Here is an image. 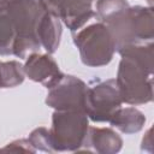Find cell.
<instances>
[{
    "mask_svg": "<svg viewBox=\"0 0 154 154\" xmlns=\"http://www.w3.org/2000/svg\"><path fill=\"white\" fill-rule=\"evenodd\" d=\"M57 89L53 90L47 99V103L60 109H77L81 112L84 108V99L87 88L84 83L73 77L61 78L57 83Z\"/></svg>",
    "mask_w": 154,
    "mask_h": 154,
    "instance_id": "3957f363",
    "label": "cell"
},
{
    "mask_svg": "<svg viewBox=\"0 0 154 154\" xmlns=\"http://www.w3.org/2000/svg\"><path fill=\"white\" fill-rule=\"evenodd\" d=\"M120 94L114 85V81H108L87 90L84 109L94 120H107L114 109L120 105Z\"/></svg>",
    "mask_w": 154,
    "mask_h": 154,
    "instance_id": "7a4b0ae2",
    "label": "cell"
},
{
    "mask_svg": "<svg viewBox=\"0 0 154 154\" xmlns=\"http://www.w3.org/2000/svg\"><path fill=\"white\" fill-rule=\"evenodd\" d=\"M79 47L82 60L90 66L107 64L116 47L109 30L101 24H94L82 31L75 40Z\"/></svg>",
    "mask_w": 154,
    "mask_h": 154,
    "instance_id": "6da1fadb",
    "label": "cell"
},
{
    "mask_svg": "<svg viewBox=\"0 0 154 154\" xmlns=\"http://www.w3.org/2000/svg\"><path fill=\"white\" fill-rule=\"evenodd\" d=\"M54 16L63 18L71 30H77L93 16V11L87 0H57Z\"/></svg>",
    "mask_w": 154,
    "mask_h": 154,
    "instance_id": "277c9868",
    "label": "cell"
},
{
    "mask_svg": "<svg viewBox=\"0 0 154 154\" xmlns=\"http://www.w3.org/2000/svg\"><path fill=\"white\" fill-rule=\"evenodd\" d=\"M25 71L31 79L46 83L47 88L54 87V84L60 82L61 78L64 77L59 72L55 63L49 57L46 55L30 57V59L26 63Z\"/></svg>",
    "mask_w": 154,
    "mask_h": 154,
    "instance_id": "5b68a950",
    "label": "cell"
}]
</instances>
